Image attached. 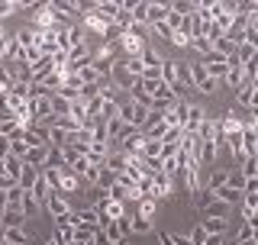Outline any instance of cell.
<instances>
[{
	"mask_svg": "<svg viewBox=\"0 0 258 245\" xmlns=\"http://www.w3.org/2000/svg\"><path fill=\"white\" fill-rule=\"evenodd\" d=\"M116 45H119V52H123V58H139L142 55V48L149 45L145 42V36H139V32H123V36L116 39Z\"/></svg>",
	"mask_w": 258,
	"mask_h": 245,
	"instance_id": "obj_1",
	"label": "cell"
},
{
	"mask_svg": "<svg viewBox=\"0 0 258 245\" xmlns=\"http://www.w3.org/2000/svg\"><path fill=\"white\" fill-rule=\"evenodd\" d=\"M36 20H32V29H45V32H52L55 26H58V10H55L52 4H39L36 7Z\"/></svg>",
	"mask_w": 258,
	"mask_h": 245,
	"instance_id": "obj_2",
	"label": "cell"
},
{
	"mask_svg": "<svg viewBox=\"0 0 258 245\" xmlns=\"http://www.w3.org/2000/svg\"><path fill=\"white\" fill-rule=\"evenodd\" d=\"M29 116L48 126L52 122V97H29Z\"/></svg>",
	"mask_w": 258,
	"mask_h": 245,
	"instance_id": "obj_3",
	"label": "cell"
},
{
	"mask_svg": "<svg viewBox=\"0 0 258 245\" xmlns=\"http://www.w3.org/2000/svg\"><path fill=\"white\" fill-rule=\"evenodd\" d=\"M187 100H174L168 103L165 110H161V119H165V126H184V119H187Z\"/></svg>",
	"mask_w": 258,
	"mask_h": 245,
	"instance_id": "obj_4",
	"label": "cell"
},
{
	"mask_svg": "<svg viewBox=\"0 0 258 245\" xmlns=\"http://www.w3.org/2000/svg\"><path fill=\"white\" fill-rule=\"evenodd\" d=\"M42 207L48 210V216H64V213H71V200L68 197H64V194H58V191H52V194H48V197L42 200Z\"/></svg>",
	"mask_w": 258,
	"mask_h": 245,
	"instance_id": "obj_5",
	"label": "cell"
},
{
	"mask_svg": "<svg viewBox=\"0 0 258 245\" xmlns=\"http://www.w3.org/2000/svg\"><path fill=\"white\" fill-rule=\"evenodd\" d=\"M110 81H113V87H116V91H129V87H133L139 78H133V75H129V71L123 68V62L116 58V62L110 65Z\"/></svg>",
	"mask_w": 258,
	"mask_h": 245,
	"instance_id": "obj_6",
	"label": "cell"
},
{
	"mask_svg": "<svg viewBox=\"0 0 258 245\" xmlns=\"http://www.w3.org/2000/svg\"><path fill=\"white\" fill-rule=\"evenodd\" d=\"M84 65H91V48L87 42H78L68 48V71H81Z\"/></svg>",
	"mask_w": 258,
	"mask_h": 245,
	"instance_id": "obj_7",
	"label": "cell"
},
{
	"mask_svg": "<svg viewBox=\"0 0 258 245\" xmlns=\"http://www.w3.org/2000/svg\"><path fill=\"white\" fill-rule=\"evenodd\" d=\"M171 191H174V177H168L165 171H155L152 174V197L165 200V197H171Z\"/></svg>",
	"mask_w": 258,
	"mask_h": 245,
	"instance_id": "obj_8",
	"label": "cell"
},
{
	"mask_svg": "<svg viewBox=\"0 0 258 245\" xmlns=\"http://www.w3.org/2000/svg\"><path fill=\"white\" fill-rule=\"evenodd\" d=\"M258 81H245L242 87H236V100L239 107H258Z\"/></svg>",
	"mask_w": 258,
	"mask_h": 245,
	"instance_id": "obj_9",
	"label": "cell"
},
{
	"mask_svg": "<svg viewBox=\"0 0 258 245\" xmlns=\"http://www.w3.org/2000/svg\"><path fill=\"white\" fill-rule=\"evenodd\" d=\"M45 158H48V145H32V149H26V155H23V165L29 168H45Z\"/></svg>",
	"mask_w": 258,
	"mask_h": 245,
	"instance_id": "obj_10",
	"label": "cell"
},
{
	"mask_svg": "<svg viewBox=\"0 0 258 245\" xmlns=\"http://www.w3.org/2000/svg\"><path fill=\"white\" fill-rule=\"evenodd\" d=\"M126 216L123 219H107L103 223V235H107V242L113 245V242H119V239H126Z\"/></svg>",
	"mask_w": 258,
	"mask_h": 245,
	"instance_id": "obj_11",
	"label": "cell"
},
{
	"mask_svg": "<svg viewBox=\"0 0 258 245\" xmlns=\"http://www.w3.org/2000/svg\"><path fill=\"white\" fill-rule=\"evenodd\" d=\"M81 191V177L75 174V171L61 168V181H58V194H64V197H71V194Z\"/></svg>",
	"mask_w": 258,
	"mask_h": 245,
	"instance_id": "obj_12",
	"label": "cell"
},
{
	"mask_svg": "<svg viewBox=\"0 0 258 245\" xmlns=\"http://www.w3.org/2000/svg\"><path fill=\"white\" fill-rule=\"evenodd\" d=\"M23 219H26L23 207H7V213L0 216V226L4 229H23Z\"/></svg>",
	"mask_w": 258,
	"mask_h": 245,
	"instance_id": "obj_13",
	"label": "cell"
},
{
	"mask_svg": "<svg viewBox=\"0 0 258 245\" xmlns=\"http://www.w3.org/2000/svg\"><path fill=\"white\" fill-rule=\"evenodd\" d=\"M213 197L223 200L226 207H239V203H242V191H236V187H229V184H223V187H216V191H213Z\"/></svg>",
	"mask_w": 258,
	"mask_h": 245,
	"instance_id": "obj_14",
	"label": "cell"
},
{
	"mask_svg": "<svg viewBox=\"0 0 258 245\" xmlns=\"http://www.w3.org/2000/svg\"><path fill=\"white\" fill-rule=\"evenodd\" d=\"M126 229L133 232V235H149L152 232V219H145V216H126Z\"/></svg>",
	"mask_w": 258,
	"mask_h": 245,
	"instance_id": "obj_15",
	"label": "cell"
},
{
	"mask_svg": "<svg viewBox=\"0 0 258 245\" xmlns=\"http://www.w3.org/2000/svg\"><path fill=\"white\" fill-rule=\"evenodd\" d=\"M204 232L207 235H226V229H229V219H220V216H204Z\"/></svg>",
	"mask_w": 258,
	"mask_h": 245,
	"instance_id": "obj_16",
	"label": "cell"
},
{
	"mask_svg": "<svg viewBox=\"0 0 258 245\" xmlns=\"http://www.w3.org/2000/svg\"><path fill=\"white\" fill-rule=\"evenodd\" d=\"M223 84L229 87V91H236V87L245 84V78H242V65H229V71L223 75Z\"/></svg>",
	"mask_w": 258,
	"mask_h": 245,
	"instance_id": "obj_17",
	"label": "cell"
},
{
	"mask_svg": "<svg viewBox=\"0 0 258 245\" xmlns=\"http://www.w3.org/2000/svg\"><path fill=\"white\" fill-rule=\"evenodd\" d=\"M258 58V45H248V42H239L236 45V65H248Z\"/></svg>",
	"mask_w": 258,
	"mask_h": 245,
	"instance_id": "obj_18",
	"label": "cell"
},
{
	"mask_svg": "<svg viewBox=\"0 0 258 245\" xmlns=\"http://www.w3.org/2000/svg\"><path fill=\"white\" fill-rule=\"evenodd\" d=\"M207 113L200 110V107H187V119H184V133H197V126L204 122Z\"/></svg>",
	"mask_w": 258,
	"mask_h": 245,
	"instance_id": "obj_19",
	"label": "cell"
},
{
	"mask_svg": "<svg viewBox=\"0 0 258 245\" xmlns=\"http://www.w3.org/2000/svg\"><path fill=\"white\" fill-rule=\"evenodd\" d=\"M4 174L13 177V181H20V174H23V158H16V155H7V158H4Z\"/></svg>",
	"mask_w": 258,
	"mask_h": 245,
	"instance_id": "obj_20",
	"label": "cell"
},
{
	"mask_svg": "<svg viewBox=\"0 0 258 245\" xmlns=\"http://www.w3.org/2000/svg\"><path fill=\"white\" fill-rule=\"evenodd\" d=\"M168 13H171V7H168V4H149V26H155V23H165Z\"/></svg>",
	"mask_w": 258,
	"mask_h": 245,
	"instance_id": "obj_21",
	"label": "cell"
},
{
	"mask_svg": "<svg viewBox=\"0 0 258 245\" xmlns=\"http://www.w3.org/2000/svg\"><path fill=\"white\" fill-rule=\"evenodd\" d=\"M200 210H204V216H220V219H226V213H229V210L232 207H226V203L223 200H210V203H204V207H200Z\"/></svg>",
	"mask_w": 258,
	"mask_h": 245,
	"instance_id": "obj_22",
	"label": "cell"
},
{
	"mask_svg": "<svg viewBox=\"0 0 258 245\" xmlns=\"http://www.w3.org/2000/svg\"><path fill=\"white\" fill-rule=\"evenodd\" d=\"M29 68H32V81H42L48 71L55 68V65H52V55H42V58H39L36 65H29Z\"/></svg>",
	"mask_w": 258,
	"mask_h": 245,
	"instance_id": "obj_23",
	"label": "cell"
},
{
	"mask_svg": "<svg viewBox=\"0 0 258 245\" xmlns=\"http://www.w3.org/2000/svg\"><path fill=\"white\" fill-rule=\"evenodd\" d=\"M103 168H110L113 174H123V171H126V155L123 152H110L107 161H103Z\"/></svg>",
	"mask_w": 258,
	"mask_h": 245,
	"instance_id": "obj_24",
	"label": "cell"
},
{
	"mask_svg": "<svg viewBox=\"0 0 258 245\" xmlns=\"http://www.w3.org/2000/svg\"><path fill=\"white\" fill-rule=\"evenodd\" d=\"M29 194H32V197H36V200H39V207H42V200L48 197V194H52V187H48V184H45V177H42V171H39V177H36V184H32V187H29Z\"/></svg>",
	"mask_w": 258,
	"mask_h": 245,
	"instance_id": "obj_25",
	"label": "cell"
},
{
	"mask_svg": "<svg viewBox=\"0 0 258 245\" xmlns=\"http://www.w3.org/2000/svg\"><path fill=\"white\" fill-rule=\"evenodd\" d=\"M149 107H142V103H133V116H129V126L133 129H142L145 126V119H149Z\"/></svg>",
	"mask_w": 258,
	"mask_h": 245,
	"instance_id": "obj_26",
	"label": "cell"
},
{
	"mask_svg": "<svg viewBox=\"0 0 258 245\" xmlns=\"http://www.w3.org/2000/svg\"><path fill=\"white\" fill-rule=\"evenodd\" d=\"M139 62H142V68H158V65L165 62V58H161V55H158L152 45H145V48H142V55H139Z\"/></svg>",
	"mask_w": 258,
	"mask_h": 245,
	"instance_id": "obj_27",
	"label": "cell"
},
{
	"mask_svg": "<svg viewBox=\"0 0 258 245\" xmlns=\"http://www.w3.org/2000/svg\"><path fill=\"white\" fill-rule=\"evenodd\" d=\"M139 155H142V158H158V155H161V139H149V136H145Z\"/></svg>",
	"mask_w": 258,
	"mask_h": 245,
	"instance_id": "obj_28",
	"label": "cell"
},
{
	"mask_svg": "<svg viewBox=\"0 0 258 245\" xmlns=\"http://www.w3.org/2000/svg\"><path fill=\"white\" fill-rule=\"evenodd\" d=\"M52 7L64 16H78L81 20V4H71V0H52Z\"/></svg>",
	"mask_w": 258,
	"mask_h": 245,
	"instance_id": "obj_29",
	"label": "cell"
},
{
	"mask_svg": "<svg viewBox=\"0 0 258 245\" xmlns=\"http://www.w3.org/2000/svg\"><path fill=\"white\" fill-rule=\"evenodd\" d=\"M223 184H229V171H210V177H207V191H216V187H223Z\"/></svg>",
	"mask_w": 258,
	"mask_h": 245,
	"instance_id": "obj_30",
	"label": "cell"
},
{
	"mask_svg": "<svg viewBox=\"0 0 258 245\" xmlns=\"http://www.w3.org/2000/svg\"><path fill=\"white\" fill-rule=\"evenodd\" d=\"M36 177H39V168H29V165H23V174H20V181H16V184H20L23 191H29V187L36 184Z\"/></svg>",
	"mask_w": 258,
	"mask_h": 245,
	"instance_id": "obj_31",
	"label": "cell"
},
{
	"mask_svg": "<svg viewBox=\"0 0 258 245\" xmlns=\"http://www.w3.org/2000/svg\"><path fill=\"white\" fill-rule=\"evenodd\" d=\"M55 242L71 245L75 242V226H55Z\"/></svg>",
	"mask_w": 258,
	"mask_h": 245,
	"instance_id": "obj_32",
	"label": "cell"
},
{
	"mask_svg": "<svg viewBox=\"0 0 258 245\" xmlns=\"http://www.w3.org/2000/svg\"><path fill=\"white\" fill-rule=\"evenodd\" d=\"M75 75H78V81H81V87H84V84H97V78H100V75L91 68V65H84L81 71H75Z\"/></svg>",
	"mask_w": 258,
	"mask_h": 245,
	"instance_id": "obj_33",
	"label": "cell"
},
{
	"mask_svg": "<svg viewBox=\"0 0 258 245\" xmlns=\"http://www.w3.org/2000/svg\"><path fill=\"white\" fill-rule=\"evenodd\" d=\"M4 242L7 245H26V232L23 229H4Z\"/></svg>",
	"mask_w": 258,
	"mask_h": 245,
	"instance_id": "obj_34",
	"label": "cell"
},
{
	"mask_svg": "<svg viewBox=\"0 0 258 245\" xmlns=\"http://www.w3.org/2000/svg\"><path fill=\"white\" fill-rule=\"evenodd\" d=\"M210 23H213V26H216V29H220L223 36H226V32L232 29V13H220V16H213Z\"/></svg>",
	"mask_w": 258,
	"mask_h": 245,
	"instance_id": "obj_35",
	"label": "cell"
},
{
	"mask_svg": "<svg viewBox=\"0 0 258 245\" xmlns=\"http://www.w3.org/2000/svg\"><path fill=\"white\" fill-rule=\"evenodd\" d=\"M155 197H142L139 200V216H145V219H152V216H155Z\"/></svg>",
	"mask_w": 258,
	"mask_h": 245,
	"instance_id": "obj_36",
	"label": "cell"
},
{
	"mask_svg": "<svg viewBox=\"0 0 258 245\" xmlns=\"http://www.w3.org/2000/svg\"><path fill=\"white\" fill-rule=\"evenodd\" d=\"M68 103H71V100H64V97L55 94V97H52V116H68Z\"/></svg>",
	"mask_w": 258,
	"mask_h": 245,
	"instance_id": "obj_37",
	"label": "cell"
},
{
	"mask_svg": "<svg viewBox=\"0 0 258 245\" xmlns=\"http://www.w3.org/2000/svg\"><path fill=\"white\" fill-rule=\"evenodd\" d=\"M23 194H26V191H23L20 184H13L10 191H7V207H20V203H23Z\"/></svg>",
	"mask_w": 258,
	"mask_h": 245,
	"instance_id": "obj_38",
	"label": "cell"
},
{
	"mask_svg": "<svg viewBox=\"0 0 258 245\" xmlns=\"http://www.w3.org/2000/svg\"><path fill=\"white\" fill-rule=\"evenodd\" d=\"M110 184H116V174H113L110 168H100V177H97V184H94V187H100V191H107Z\"/></svg>",
	"mask_w": 258,
	"mask_h": 245,
	"instance_id": "obj_39",
	"label": "cell"
},
{
	"mask_svg": "<svg viewBox=\"0 0 258 245\" xmlns=\"http://www.w3.org/2000/svg\"><path fill=\"white\" fill-rule=\"evenodd\" d=\"M16 10H23L20 0H0V20H4V16H13Z\"/></svg>",
	"mask_w": 258,
	"mask_h": 245,
	"instance_id": "obj_40",
	"label": "cell"
},
{
	"mask_svg": "<svg viewBox=\"0 0 258 245\" xmlns=\"http://www.w3.org/2000/svg\"><path fill=\"white\" fill-rule=\"evenodd\" d=\"M20 207H23V213H26V216H32V213L39 210V200H36V197H32V194L26 191V194H23V203H20Z\"/></svg>",
	"mask_w": 258,
	"mask_h": 245,
	"instance_id": "obj_41",
	"label": "cell"
},
{
	"mask_svg": "<svg viewBox=\"0 0 258 245\" xmlns=\"http://www.w3.org/2000/svg\"><path fill=\"white\" fill-rule=\"evenodd\" d=\"M94 226H75V242H91L94 239Z\"/></svg>",
	"mask_w": 258,
	"mask_h": 245,
	"instance_id": "obj_42",
	"label": "cell"
},
{
	"mask_svg": "<svg viewBox=\"0 0 258 245\" xmlns=\"http://www.w3.org/2000/svg\"><path fill=\"white\" fill-rule=\"evenodd\" d=\"M245 239H258V232H255V226L242 223V226H239V232H236V242H245Z\"/></svg>",
	"mask_w": 258,
	"mask_h": 245,
	"instance_id": "obj_43",
	"label": "cell"
},
{
	"mask_svg": "<svg viewBox=\"0 0 258 245\" xmlns=\"http://www.w3.org/2000/svg\"><path fill=\"white\" fill-rule=\"evenodd\" d=\"M258 171V158H242V177H255Z\"/></svg>",
	"mask_w": 258,
	"mask_h": 245,
	"instance_id": "obj_44",
	"label": "cell"
},
{
	"mask_svg": "<svg viewBox=\"0 0 258 245\" xmlns=\"http://www.w3.org/2000/svg\"><path fill=\"white\" fill-rule=\"evenodd\" d=\"M152 29H155V36H161V39H168V42H171V36H174V29H171V26H168V23H155V26H152Z\"/></svg>",
	"mask_w": 258,
	"mask_h": 245,
	"instance_id": "obj_45",
	"label": "cell"
},
{
	"mask_svg": "<svg viewBox=\"0 0 258 245\" xmlns=\"http://www.w3.org/2000/svg\"><path fill=\"white\" fill-rule=\"evenodd\" d=\"M97 177H100V168H97V165H91V168L84 171V174H81V181H87V184H97Z\"/></svg>",
	"mask_w": 258,
	"mask_h": 245,
	"instance_id": "obj_46",
	"label": "cell"
},
{
	"mask_svg": "<svg viewBox=\"0 0 258 245\" xmlns=\"http://www.w3.org/2000/svg\"><path fill=\"white\" fill-rule=\"evenodd\" d=\"M242 194H258V177H242Z\"/></svg>",
	"mask_w": 258,
	"mask_h": 245,
	"instance_id": "obj_47",
	"label": "cell"
},
{
	"mask_svg": "<svg viewBox=\"0 0 258 245\" xmlns=\"http://www.w3.org/2000/svg\"><path fill=\"white\" fill-rule=\"evenodd\" d=\"M187 239H190V245H200V242H204V239H207V232H204V226H194V232L187 235Z\"/></svg>",
	"mask_w": 258,
	"mask_h": 245,
	"instance_id": "obj_48",
	"label": "cell"
},
{
	"mask_svg": "<svg viewBox=\"0 0 258 245\" xmlns=\"http://www.w3.org/2000/svg\"><path fill=\"white\" fill-rule=\"evenodd\" d=\"M216 87H220V81H213V78H207V81H204V84H200V87H197V91H200V94H213V91H216Z\"/></svg>",
	"mask_w": 258,
	"mask_h": 245,
	"instance_id": "obj_49",
	"label": "cell"
},
{
	"mask_svg": "<svg viewBox=\"0 0 258 245\" xmlns=\"http://www.w3.org/2000/svg\"><path fill=\"white\" fill-rule=\"evenodd\" d=\"M190 45L197 48L200 55H207V52H210V42H207V39H190Z\"/></svg>",
	"mask_w": 258,
	"mask_h": 245,
	"instance_id": "obj_50",
	"label": "cell"
},
{
	"mask_svg": "<svg viewBox=\"0 0 258 245\" xmlns=\"http://www.w3.org/2000/svg\"><path fill=\"white\" fill-rule=\"evenodd\" d=\"M10 94H13V97H29V84H13Z\"/></svg>",
	"mask_w": 258,
	"mask_h": 245,
	"instance_id": "obj_51",
	"label": "cell"
},
{
	"mask_svg": "<svg viewBox=\"0 0 258 245\" xmlns=\"http://www.w3.org/2000/svg\"><path fill=\"white\" fill-rule=\"evenodd\" d=\"M171 45L184 48V45H190V39H187V36H181V32H174V36H171Z\"/></svg>",
	"mask_w": 258,
	"mask_h": 245,
	"instance_id": "obj_52",
	"label": "cell"
},
{
	"mask_svg": "<svg viewBox=\"0 0 258 245\" xmlns=\"http://www.w3.org/2000/svg\"><path fill=\"white\" fill-rule=\"evenodd\" d=\"M10 155V136H0V158Z\"/></svg>",
	"mask_w": 258,
	"mask_h": 245,
	"instance_id": "obj_53",
	"label": "cell"
},
{
	"mask_svg": "<svg viewBox=\"0 0 258 245\" xmlns=\"http://www.w3.org/2000/svg\"><path fill=\"white\" fill-rule=\"evenodd\" d=\"M16 181H13V177H7V174H0V194H4V191H10V187H13Z\"/></svg>",
	"mask_w": 258,
	"mask_h": 245,
	"instance_id": "obj_54",
	"label": "cell"
},
{
	"mask_svg": "<svg viewBox=\"0 0 258 245\" xmlns=\"http://www.w3.org/2000/svg\"><path fill=\"white\" fill-rule=\"evenodd\" d=\"M200 245H223V235H207Z\"/></svg>",
	"mask_w": 258,
	"mask_h": 245,
	"instance_id": "obj_55",
	"label": "cell"
},
{
	"mask_svg": "<svg viewBox=\"0 0 258 245\" xmlns=\"http://www.w3.org/2000/svg\"><path fill=\"white\" fill-rule=\"evenodd\" d=\"M4 213H7V191L0 194V216H4Z\"/></svg>",
	"mask_w": 258,
	"mask_h": 245,
	"instance_id": "obj_56",
	"label": "cell"
},
{
	"mask_svg": "<svg viewBox=\"0 0 258 245\" xmlns=\"http://www.w3.org/2000/svg\"><path fill=\"white\" fill-rule=\"evenodd\" d=\"M236 245H258V239H245V242H236Z\"/></svg>",
	"mask_w": 258,
	"mask_h": 245,
	"instance_id": "obj_57",
	"label": "cell"
},
{
	"mask_svg": "<svg viewBox=\"0 0 258 245\" xmlns=\"http://www.w3.org/2000/svg\"><path fill=\"white\" fill-rule=\"evenodd\" d=\"M4 39H7V32H4V26H0V42H4Z\"/></svg>",
	"mask_w": 258,
	"mask_h": 245,
	"instance_id": "obj_58",
	"label": "cell"
},
{
	"mask_svg": "<svg viewBox=\"0 0 258 245\" xmlns=\"http://www.w3.org/2000/svg\"><path fill=\"white\" fill-rule=\"evenodd\" d=\"M42 245H58V242H55V239H48V242H42Z\"/></svg>",
	"mask_w": 258,
	"mask_h": 245,
	"instance_id": "obj_59",
	"label": "cell"
},
{
	"mask_svg": "<svg viewBox=\"0 0 258 245\" xmlns=\"http://www.w3.org/2000/svg\"><path fill=\"white\" fill-rule=\"evenodd\" d=\"M0 245H4V226H0Z\"/></svg>",
	"mask_w": 258,
	"mask_h": 245,
	"instance_id": "obj_60",
	"label": "cell"
},
{
	"mask_svg": "<svg viewBox=\"0 0 258 245\" xmlns=\"http://www.w3.org/2000/svg\"><path fill=\"white\" fill-rule=\"evenodd\" d=\"M75 245H94V239H91V242H75Z\"/></svg>",
	"mask_w": 258,
	"mask_h": 245,
	"instance_id": "obj_61",
	"label": "cell"
},
{
	"mask_svg": "<svg viewBox=\"0 0 258 245\" xmlns=\"http://www.w3.org/2000/svg\"><path fill=\"white\" fill-rule=\"evenodd\" d=\"M113 245H126V239H119V242H113Z\"/></svg>",
	"mask_w": 258,
	"mask_h": 245,
	"instance_id": "obj_62",
	"label": "cell"
},
{
	"mask_svg": "<svg viewBox=\"0 0 258 245\" xmlns=\"http://www.w3.org/2000/svg\"><path fill=\"white\" fill-rule=\"evenodd\" d=\"M0 174H4V158H0Z\"/></svg>",
	"mask_w": 258,
	"mask_h": 245,
	"instance_id": "obj_63",
	"label": "cell"
}]
</instances>
